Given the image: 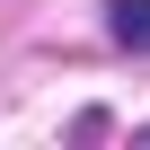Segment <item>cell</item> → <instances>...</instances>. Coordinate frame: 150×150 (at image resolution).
Here are the masks:
<instances>
[{"mask_svg":"<svg viewBox=\"0 0 150 150\" xmlns=\"http://www.w3.org/2000/svg\"><path fill=\"white\" fill-rule=\"evenodd\" d=\"M106 35L124 53H150V0H115V9H106Z\"/></svg>","mask_w":150,"mask_h":150,"instance_id":"cell-1","label":"cell"}]
</instances>
